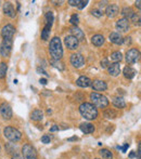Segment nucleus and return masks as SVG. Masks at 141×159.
Instances as JSON below:
<instances>
[{"instance_id": "412c9836", "label": "nucleus", "mask_w": 141, "mask_h": 159, "mask_svg": "<svg viewBox=\"0 0 141 159\" xmlns=\"http://www.w3.org/2000/svg\"><path fill=\"white\" fill-rule=\"evenodd\" d=\"M79 129L82 130V132H84L85 134H90L95 132V126H93L92 124H89V122H84V124H82Z\"/></svg>"}, {"instance_id": "f8f14e48", "label": "nucleus", "mask_w": 141, "mask_h": 159, "mask_svg": "<svg viewBox=\"0 0 141 159\" xmlns=\"http://www.w3.org/2000/svg\"><path fill=\"white\" fill-rule=\"evenodd\" d=\"M129 20L125 19V17H122V19H120L117 22H116V28H117V30H120V32H123V33H126L129 30Z\"/></svg>"}, {"instance_id": "58836bf2", "label": "nucleus", "mask_w": 141, "mask_h": 159, "mask_svg": "<svg viewBox=\"0 0 141 159\" xmlns=\"http://www.w3.org/2000/svg\"><path fill=\"white\" fill-rule=\"evenodd\" d=\"M123 42H125L126 44L130 43L131 42V37H126V38H123Z\"/></svg>"}, {"instance_id": "5701e85b", "label": "nucleus", "mask_w": 141, "mask_h": 159, "mask_svg": "<svg viewBox=\"0 0 141 159\" xmlns=\"http://www.w3.org/2000/svg\"><path fill=\"white\" fill-rule=\"evenodd\" d=\"M91 42H92L93 46L96 47H100L104 43V37L102 35H95L92 38H91Z\"/></svg>"}, {"instance_id": "c85d7f7f", "label": "nucleus", "mask_w": 141, "mask_h": 159, "mask_svg": "<svg viewBox=\"0 0 141 159\" xmlns=\"http://www.w3.org/2000/svg\"><path fill=\"white\" fill-rule=\"evenodd\" d=\"M7 70H8V66L6 63L0 64V79H3L7 75Z\"/></svg>"}, {"instance_id": "2eb2a0df", "label": "nucleus", "mask_w": 141, "mask_h": 159, "mask_svg": "<svg viewBox=\"0 0 141 159\" xmlns=\"http://www.w3.org/2000/svg\"><path fill=\"white\" fill-rule=\"evenodd\" d=\"M106 13L107 16L111 17V19L115 17L116 15L120 13V9H118V6H117V4H110V6H107V8H106Z\"/></svg>"}, {"instance_id": "0eeeda50", "label": "nucleus", "mask_w": 141, "mask_h": 159, "mask_svg": "<svg viewBox=\"0 0 141 159\" xmlns=\"http://www.w3.org/2000/svg\"><path fill=\"white\" fill-rule=\"evenodd\" d=\"M12 44H13V40H8V39H3L0 44V54L3 57H8L10 55L11 51H12Z\"/></svg>"}, {"instance_id": "aec40b11", "label": "nucleus", "mask_w": 141, "mask_h": 159, "mask_svg": "<svg viewBox=\"0 0 141 159\" xmlns=\"http://www.w3.org/2000/svg\"><path fill=\"white\" fill-rule=\"evenodd\" d=\"M109 39H110V41L113 42V43H115V44L123 43V37H122V35H120V33H117V32H113V33L110 34Z\"/></svg>"}, {"instance_id": "6ab92c4d", "label": "nucleus", "mask_w": 141, "mask_h": 159, "mask_svg": "<svg viewBox=\"0 0 141 159\" xmlns=\"http://www.w3.org/2000/svg\"><path fill=\"white\" fill-rule=\"evenodd\" d=\"M107 71L111 76L113 77H116V76L120 75V63H113L111 64L109 67H107Z\"/></svg>"}, {"instance_id": "8fccbe9b", "label": "nucleus", "mask_w": 141, "mask_h": 159, "mask_svg": "<svg viewBox=\"0 0 141 159\" xmlns=\"http://www.w3.org/2000/svg\"><path fill=\"white\" fill-rule=\"evenodd\" d=\"M0 152H1V146H0Z\"/></svg>"}, {"instance_id": "cd10ccee", "label": "nucleus", "mask_w": 141, "mask_h": 159, "mask_svg": "<svg viewBox=\"0 0 141 159\" xmlns=\"http://www.w3.org/2000/svg\"><path fill=\"white\" fill-rule=\"evenodd\" d=\"M122 59H123V55L120 51H115V52H113L111 54V60L114 61V63H118L120 61H122Z\"/></svg>"}, {"instance_id": "393cba45", "label": "nucleus", "mask_w": 141, "mask_h": 159, "mask_svg": "<svg viewBox=\"0 0 141 159\" xmlns=\"http://www.w3.org/2000/svg\"><path fill=\"white\" fill-rule=\"evenodd\" d=\"M120 14H122L125 19L129 20V19H131V16H133L134 14H135V12H134V10L130 8V7H125V8L122 10V12H120Z\"/></svg>"}, {"instance_id": "bb28decb", "label": "nucleus", "mask_w": 141, "mask_h": 159, "mask_svg": "<svg viewBox=\"0 0 141 159\" xmlns=\"http://www.w3.org/2000/svg\"><path fill=\"white\" fill-rule=\"evenodd\" d=\"M99 154H100V156L104 159H112L113 158V154H112L111 151H109V149H106V148L100 149Z\"/></svg>"}, {"instance_id": "ea45409f", "label": "nucleus", "mask_w": 141, "mask_h": 159, "mask_svg": "<svg viewBox=\"0 0 141 159\" xmlns=\"http://www.w3.org/2000/svg\"><path fill=\"white\" fill-rule=\"evenodd\" d=\"M141 157V144L139 143V145H138V152H137V158L140 159Z\"/></svg>"}, {"instance_id": "7ed1b4c3", "label": "nucleus", "mask_w": 141, "mask_h": 159, "mask_svg": "<svg viewBox=\"0 0 141 159\" xmlns=\"http://www.w3.org/2000/svg\"><path fill=\"white\" fill-rule=\"evenodd\" d=\"M90 98H91V102H92V105L95 107H98V108H106L107 105H109L107 98L100 94V93L92 92L90 94Z\"/></svg>"}, {"instance_id": "9b49d317", "label": "nucleus", "mask_w": 141, "mask_h": 159, "mask_svg": "<svg viewBox=\"0 0 141 159\" xmlns=\"http://www.w3.org/2000/svg\"><path fill=\"white\" fill-rule=\"evenodd\" d=\"M71 63L76 68H80L85 65V59L80 53H74L71 55Z\"/></svg>"}, {"instance_id": "de8ad7c7", "label": "nucleus", "mask_w": 141, "mask_h": 159, "mask_svg": "<svg viewBox=\"0 0 141 159\" xmlns=\"http://www.w3.org/2000/svg\"><path fill=\"white\" fill-rule=\"evenodd\" d=\"M12 159H24V158L21 157V156H19V155H15V156H13Z\"/></svg>"}, {"instance_id": "423d86ee", "label": "nucleus", "mask_w": 141, "mask_h": 159, "mask_svg": "<svg viewBox=\"0 0 141 159\" xmlns=\"http://www.w3.org/2000/svg\"><path fill=\"white\" fill-rule=\"evenodd\" d=\"M22 155L24 159H37V152L31 144H25L22 147Z\"/></svg>"}, {"instance_id": "b1692460", "label": "nucleus", "mask_w": 141, "mask_h": 159, "mask_svg": "<svg viewBox=\"0 0 141 159\" xmlns=\"http://www.w3.org/2000/svg\"><path fill=\"white\" fill-rule=\"evenodd\" d=\"M44 118V113L40 109H35L32 114H31V119L34 120V121H40Z\"/></svg>"}, {"instance_id": "6e6552de", "label": "nucleus", "mask_w": 141, "mask_h": 159, "mask_svg": "<svg viewBox=\"0 0 141 159\" xmlns=\"http://www.w3.org/2000/svg\"><path fill=\"white\" fill-rule=\"evenodd\" d=\"M0 114H1L2 118L6 120H10L11 118H12V108H11L10 104H8L7 102L2 103L1 105H0Z\"/></svg>"}, {"instance_id": "c9c22d12", "label": "nucleus", "mask_w": 141, "mask_h": 159, "mask_svg": "<svg viewBox=\"0 0 141 159\" xmlns=\"http://www.w3.org/2000/svg\"><path fill=\"white\" fill-rule=\"evenodd\" d=\"M41 142L45 143V144H48V143H50V138L48 135H44L41 138Z\"/></svg>"}, {"instance_id": "f3484780", "label": "nucleus", "mask_w": 141, "mask_h": 159, "mask_svg": "<svg viewBox=\"0 0 141 159\" xmlns=\"http://www.w3.org/2000/svg\"><path fill=\"white\" fill-rule=\"evenodd\" d=\"M3 12H4V14L8 15V16H10V17H15V15H16L14 8H13V4L11 3V2H4Z\"/></svg>"}, {"instance_id": "37998d69", "label": "nucleus", "mask_w": 141, "mask_h": 159, "mask_svg": "<svg viewBox=\"0 0 141 159\" xmlns=\"http://www.w3.org/2000/svg\"><path fill=\"white\" fill-rule=\"evenodd\" d=\"M58 130H59V126H53L50 129V132H54V131H58Z\"/></svg>"}, {"instance_id": "473e14b6", "label": "nucleus", "mask_w": 141, "mask_h": 159, "mask_svg": "<svg viewBox=\"0 0 141 159\" xmlns=\"http://www.w3.org/2000/svg\"><path fill=\"white\" fill-rule=\"evenodd\" d=\"M131 20L135 22V24H138V25H140V16H139V15H137V13H135V14L131 16Z\"/></svg>"}, {"instance_id": "49530a36", "label": "nucleus", "mask_w": 141, "mask_h": 159, "mask_svg": "<svg viewBox=\"0 0 141 159\" xmlns=\"http://www.w3.org/2000/svg\"><path fill=\"white\" fill-rule=\"evenodd\" d=\"M135 156H136V153H135V152H131V153L129 154V158H134Z\"/></svg>"}, {"instance_id": "f704fd0d", "label": "nucleus", "mask_w": 141, "mask_h": 159, "mask_svg": "<svg viewBox=\"0 0 141 159\" xmlns=\"http://www.w3.org/2000/svg\"><path fill=\"white\" fill-rule=\"evenodd\" d=\"M91 14L95 15V16H97V17H101L103 13H102L100 10H92V11H91Z\"/></svg>"}, {"instance_id": "a878e982", "label": "nucleus", "mask_w": 141, "mask_h": 159, "mask_svg": "<svg viewBox=\"0 0 141 159\" xmlns=\"http://www.w3.org/2000/svg\"><path fill=\"white\" fill-rule=\"evenodd\" d=\"M113 105L115 107H117V108H124L125 106H126V103H125V101H124V98H113Z\"/></svg>"}, {"instance_id": "f257e3e1", "label": "nucleus", "mask_w": 141, "mask_h": 159, "mask_svg": "<svg viewBox=\"0 0 141 159\" xmlns=\"http://www.w3.org/2000/svg\"><path fill=\"white\" fill-rule=\"evenodd\" d=\"M49 52L52 57V60L60 61L63 57V48H62V42L59 37H53L49 44Z\"/></svg>"}, {"instance_id": "1a4fd4ad", "label": "nucleus", "mask_w": 141, "mask_h": 159, "mask_svg": "<svg viewBox=\"0 0 141 159\" xmlns=\"http://www.w3.org/2000/svg\"><path fill=\"white\" fill-rule=\"evenodd\" d=\"M14 34H15V28H14V26L11 25V24H8V25L3 26L1 30V35H2V37H3V39L12 40Z\"/></svg>"}, {"instance_id": "a18cd8bd", "label": "nucleus", "mask_w": 141, "mask_h": 159, "mask_svg": "<svg viewBox=\"0 0 141 159\" xmlns=\"http://www.w3.org/2000/svg\"><path fill=\"white\" fill-rule=\"evenodd\" d=\"M140 3H141V1H140V0H138V1H136V2H135L136 7H137L138 9H140Z\"/></svg>"}, {"instance_id": "dca6fc26", "label": "nucleus", "mask_w": 141, "mask_h": 159, "mask_svg": "<svg viewBox=\"0 0 141 159\" xmlns=\"http://www.w3.org/2000/svg\"><path fill=\"white\" fill-rule=\"evenodd\" d=\"M91 82L92 81H91L90 78L86 77V76H82L76 80V84L80 88H88V87L91 86Z\"/></svg>"}, {"instance_id": "79ce46f5", "label": "nucleus", "mask_w": 141, "mask_h": 159, "mask_svg": "<svg viewBox=\"0 0 141 159\" xmlns=\"http://www.w3.org/2000/svg\"><path fill=\"white\" fill-rule=\"evenodd\" d=\"M37 71H38V73H41V74H44V75H48V74H47L46 71H45L42 68H40V67H38V68H37Z\"/></svg>"}, {"instance_id": "9d476101", "label": "nucleus", "mask_w": 141, "mask_h": 159, "mask_svg": "<svg viewBox=\"0 0 141 159\" xmlns=\"http://www.w3.org/2000/svg\"><path fill=\"white\" fill-rule=\"evenodd\" d=\"M140 57V52L137 49H130V50L127 51L126 53V61L129 64H134L139 60Z\"/></svg>"}, {"instance_id": "4be33fe9", "label": "nucleus", "mask_w": 141, "mask_h": 159, "mask_svg": "<svg viewBox=\"0 0 141 159\" xmlns=\"http://www.w3.org/2000/svg\"><path fill=\"white\" fill-rule=\"evenodd\" d=\"M123 73H124V76L127 78V79H133V78L136 76V74H137V71H136V69H134L133 67L126 66L124 68V70H123Z\"/></svg>"}, {"instance_id": "4c0bfd02", "label": "nucleus", "mask_w": 141, "mask_h": 159, "mask_svg": "<svg viewBox=\"0 0 141 159\" xmlns=\"http://www.w3.org/2000/svg\"><path fill=\"white\" fill-rule=\"evenodd\" d=\"M107 65H110V64H109V61H107L106 59H103V60H102V61H101V67H102V68H106Z\"/></svg>"}, {"instance_id": "39448f33", "label": "nucleus", "mask_w": 141, "mask_h": 159, "mask_svg": "<svg viewBox=\"0 0 141 159\" xmlns=\"http://www.w3.org/2000/svg\"><path fill=\"white\" fill-rule=\"evenodd\" d=\"M53 21H54L53 13L52 12H48L46 14V25H45L44 30H41V39L42 40H48L49 35H50L51 27H52Z\"/></svg>"}, {"instance_id": "7c9ffc66", "label": "nucleus", "mask_w": 141, "mask_h": 159, "mask_svg": "<svg viewBox=\"0 0 141 159\" xmlns=\"http://www.w3.org/2000/svg\"><path fill=\"white\" fill-rule=\"evenodd\" d=\"M104 117L109 118V119H113V118L116 117V111H113V109H106L104 111Z\"/></svg>"}, {"instance_id": "09e8293b", "label": "nucleus", "mask_w": 141, "mask_h": 159, "mask_svg": "<svg viewBox=\"0 0 141 159\" xmlns=\"http://www.w3.org/2000/svg\"><path fill=\"white\" fill-rule=\"evenodd\" d=\"M77 140H78V138H76V136H74V138L68 139V141H77Z\"/></svg>"}, {"instance_id": "20e7f679", "label": "nucleus", "mask_w": 141, "mask_h": 159, "mask_svg": "<svg viewBox=\"0 0 141 159\" xmlns=\"http://www.w3.org/2000/svg\"><path fill=\"white\" fill-rule=\"evenodd\" d=\"M3 135L7 140H9L10 142H19L22 138V133L17 129L13 127H6L3 130Z\"/></svg>"}, {"instance_id": "c03bdc74", "label": "nucleus", "mask_w": 141, "mask_h": 159, "mask_svg": "<svg viewBox=\"0 0 141 159\" xmlns=\"http://www.w3.org/2000/svg\"><path fill=\"white\" fill-rule=\"evenodd\" d=\"M128 147H129V145H128V144H125V145H124V147L122 148V149H123V152L125 153V152L127 151V148H128Z\"/></svg>"}, {"instance_id": "2f4dec72", "label": "nucleus", "mask_w": 141, "mask_h": 159, "mask_svg": "<svg viewBox=\"0 0 141 159\" xmlns=\"http://www.w3.org/2000/svg\"><path fill=\"white\" fill-rule=\"evenodd\" d=\"M70 22L72 24H73L74 26H77L78 25V23H79V17H78V15L77 14H73L71 16V19H70Z\"/></svg>"}, {"instance_id": "e433bc0d", "label": "nucleus", "mask_w": 141, "mask_h": 159, "mask_svg": "<svg viewBox=\"0 0 141 159\" xmlns=\"http://www.w3.org/2000/svg\"><path fill=\"white\" fill-rule=\"evenodd\" d=\"M79 0H68V3L71 4V6L73 7H78V4H79Z\"/></svg>"}, {"instance_id": "a19ab883", "label": "nucleus", "mask_w": 141, "mask_h": 159, "mask_svg": "<svg viewBox=\"0 0 141 159\" xmlns=\"http://www.w3.org/2000/svg\"><path fill=\"white\" fill-rule=\"evenodd\" d=\"M39 82L41 84H44V86H46V84H47V79H46V78H41V79L39 80Z\"/></svg>"}, {"instance_id": "ddd939ff", "label": "nucleus", "mask_w": 141, "mask_h": 159, "mask_svg": "<svg viewBox=\"0 0 141 159\" xmlns=\"http://www.w3.org/2000/svg\"><path fill=\"white\" fill-rule=\"evenodd\" d=\"M64 42H65L66 47H68L70 50H75V49L78 48V44H79V41L76 39L73 36H66L65 39H64Z\"/></svg>"}, {"instance_id": "3c124183", "label": "nucleus", "mask_w": 141, "mask_h": 159, "mask_svg": "<svg viewBox=\"0 0 141 159\" xmlns=\"http://www.w3.org/2000/svg\"><path fill=\"white\" fill-rule=\"evenodd\" d=\"M96 159H99V158H96Z\"/></svg>"}, {"instance_id": "72a5a7b5", "label": "nucleus", "mask_w": 141, "mask_h": 159, "mask_svg": "<svg viewBox=\"0 0 141 159\" xmlns=\"http://www.w3.org/2000/svg\"><path fill=\"white\" fill-rule=\"evenodd\" d=\"M88 4V0H82V1H80L79 2V4H78V7L77 8L79 9V10H82V9H84L85 7Z\"/></svg>"}, {"instance_id": "a211bd4d", "label": "nucleus", "mask_w": 141, "mask_h": 159, "mask_svg": "<svg viewBox=\"0 0 141 159\" xmlns=\"http://www.w3.org/2000/svg\"><path fill=\"white\" fill-rule=\"evenodd\" d=\"M91 86H92L93 90L96 91H106L107 89V84L102 80H93L91 82Z\"/></svg>"}, {"instance_id": "c756f323", "label": "nucleus", "mask_w": 141, "mask_h": 159, "mask_svg": "<svg viewBox=\"0 0 141 159\" xmlns=\"http://www.w3.org/2000/svg\"><path fill=\"white\" fill-rule=\"evenodd\" d=\"M51 65L55 68H58L59 70H63L64 69V66H63V63L61 61H57V60H52L51 61Z\"/></svg>"}, {"instance_id": "f03ea898", "label": "nucleus", "mask_w": 141, "mask_h": 159, "mask_svg": "<svg viewBox=\"0 0 141 159\" xmlns=\"http://www.w3.org/2000/svg\"><path fill=\"white\" fill-rule=\"evenodd\" d=\"M79 113L87 120H93L98 117L97 108L91 103H82L79 106Z\"/></svg>"}, {"instance_id": "4468645a", "label": "nucleus", "mask_w": 141, "mask_h": 159, "mask_svg": "<svg viewBox=\"0 0 141 159\" xmlns=\"http://www.w3.org/2000/svg\"><path fill=\"white\" fill-rule=\"evenodd\" d=\"M70 32L73 37H75L76 39L78 40V41H82V40H85V34L82 32L80 28H78L77 26H73V27L70 30Z\"/></svg>"}]
</instances>
